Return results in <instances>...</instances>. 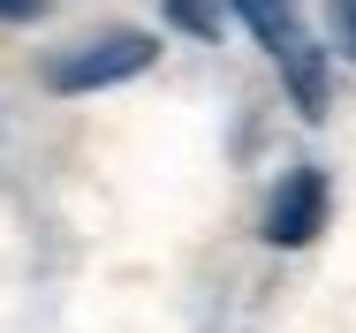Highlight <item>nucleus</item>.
Wrapping results in <instances>:
<instances>
[{
  "label": "nucleus",
  "instance_id": "nucleus-7",
  "mask_svg": "<svg viewBox=\"0 0 356 333\" xmlns=\"http://www.w3.org/2000/svg\"><path fill=\"white\" fill-rule=\"evenodd\" d=\"M0 15H8V23H38V15H46V0H0Z\"/></svg>",
  "mask_w": 356,
  "mask_h": 333
},
{
  "label": "nucleus",
  "instance_id": "nucleus-2",
  "mask_svg": "<svg viewBox=\"0 0 356 333\" xmlns=\"http://www.w3.org/2000/svg\"><path fill=\"white\" fill-rule=\"evenodd\" d=\"M318 227H326V174L318 167H296L281 190L266 197V243L273 250H303Z\"/></svg>",
  "mask_w": 356,
  "mask_h": 333
},
{
  "label": "nucleus",
  "instance_id": "nucleus-3",
  "mask_svg": "<svg viewBox=\"0 0 356 333\" xmlns=\"http://www.w3.org/2000/svg\"><path fill=\"white\" fill-rule=\"evenodd\" d=\"M220 8H227V15L258 38L273 61H288V54L303 46V15H296V0H220Z\"/></svg>",
  "mask_w": 356,
  "mask_h": 333
},
{
  "label": "nucleus",
  "instance_id": "nucleus-1",
  "mask_svg": "<svg viewBox=\"0 0 356 333\" xmlns=\"http://www.w3.org/2000/svg\"><path fill=\"white\" fill-rule=\"evenodd\" d=\"M152 54H159V46H152V31H99V38L69 46L61 61L46 68V83H54V91H69V99H83V91H106V83L144 76Z\"/></svg>",
  "mask_w": 356,
  "mask_h": 333
},
{
  "label": "nucleus",
  "instance_id": "nucleus-5",
  "mask_svg": "<svg viewBox=\"0 0 356 333\" xmlns=\"http://www.w3.org/2000/svg\"><path fill=\"white\" fill-rule=\"evenodd\" d=\"M167 23L190 31V38H205V46L220 38V8H213V0H167Z\"/></svg>",
  "mask_w": 356,
  "mask_h": 333
},
{
  "label": "nucleus",
  "instance_id": "nucleus-4",
  "mask_svg": "<svg viewBox=\"0 0 356 333\" xmlns=\"http://www.w3.org/2000/svg\"><path fill=\"white\" fill-rule=\"evenodd\" d=\"M281 83H288V99H296V114H303V122H318V114H326V99H334V83H326V54H318L311 38L281 61Z\"/></svg>",
  "mask_w": 356,
  "mask_h": 333
},
{
  "label": "nucleus",
  "instance_id": "nucleus-6",
  "mask_svg": "<svg viewBox=\"0 0 356 333\" xmlns=\"http://www.w3.org/2000/svg\"><path fill=\"white\" fill-rule=\"evenodd\" d=\"M334 31H341V46L356 54V0H334Z\"/></svg>",
  "mask_w": 356,
  "mask_h": 333
}]
</instances>
